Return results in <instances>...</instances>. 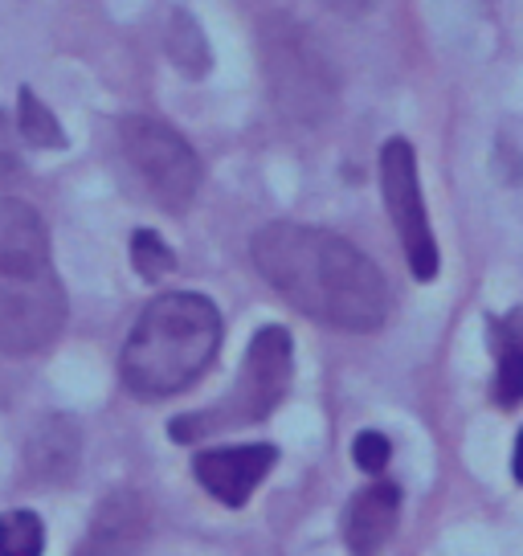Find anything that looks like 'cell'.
Masks as SVG:
<instances>
[{
    "label": "cell",
    "mask_w": 523,
    "mask_h": 556,
    "mask_svg": "<svg viewBox=\"0 0 523 556\" xmlns=\"http://www.w3.org/2000/svg\"><path fill=\"white\" fill-rule=\"evenodd\" d=\"M388 454H393V446H388V438L377 434V430H365V434L352 442V458H356V467L368 470V475H381V470L388 467Z\"/></svg>",
    "instance_id": "obj_16"
},
{
    "label": "cell",
    "mask_w": 523,
    "mask_h": 556,
    "mask_svg": "<svg viewBox=\"0 0 523 556\" xmlns=\"http://www.w3.org/2000/svg\"><path fill=\"white\" fill-rule=\"evenodd\" d=\"M46 528L34 511H4L0 516V556H41Z\"/></svg>",
    "instance_id": "obj_13"
},
{
    "label": "cell",
    "mask_w": 523,
    "mask_h": 556,
    "mask_svg": "<svg viewBox=\"0 0 523 556\" xmlns=\"http://www.w3.org/2000/svg\"><path fill=\"white\" fill-rule=\"evenodd\" d=\"M511 470H515V479L523 483V430H520V438H515V458H511Z\"/></svg>",
    "instance_id": "obj_19"
},
{
    "label": "cell",
    "mask_w": 523,
    "mask_h": 556,
    "mask_svg": "<svg viewBox=\"0 0 523 556\" xmlns=\"http://www.w3.org/2000/svg\"><path fill=\"white\" fill-rule=\"evenodd\" d=\"M9 168H17V152H13V127L0 115V173H9Z\"/></svg>",
    "instance_id": "obj_17"
},
{
    "label": "cell",
    "mask_w": 523,
    "mask_h": 556,
    "mask_svg": "<svg viewBox=\"0 0 523 556\" xmlns=\"http://www.w3.org/2000/svg\"><path fill=\"white\" fill-rule=\"evenodd\" d=\"M131 262H136V270H140L148 282H160L164 275H173V250L164 245V238L160 233H152V229H140L136 238H131Z\"/></svg>",
    "instance_id": "obj_15"
},
{
    "label": "cell",
    "mask_w": 523,
    "mask_h": 556,
    "mask_svg": "<svg viewBox=\"0 0 523 556\" xmlns=\"http://www.w3.org/2000/svg\"><path fill=\"white\" fill-rule=\"evenodd\" d=\"M168 50H173L176 66H184L189 74H205V70H209V46H205L201 29H196L184 13H176L173 37H168Z\"/></svg>",
    "instance_id": "obj_14"
},
{
    "label": "cell",
    "mask_w": 523,
    "mask_h": 556,
    "mask_svg": "<svg viewBox=\"0 0 523 556\" xmlns=\"http://www.w3.org/2000/svg\"><path fill=\"white\" fill-rule=\"evenodd\" d=\"M29 463L41 479H66L78 463V434L66 417H50L41 421V430L29 442Z\"/></svg>",
    "instance_id": "obj_11"
},
{
    "label": "cell",
    "mask_w": 523,
    "mask_h": 556,
    "mask_svg": "<svg viewBox=\"0 0 523 556\" xmlns=\"http://www.w3.org/2000/svg\"><path fill=\"white\" fill-rule=\"evenodd\" d=\"M279 463L275 446H221V451H201L192 458V475L201 479V486L213 500H221L226 507H242L258 483L270 475V467Z\"/></svg>",
    "instance_id": "obj_8"
},
{
    "label": "cell",
    "mask_w": 523,
    "mask_h": 556,
    "mask_svg": "<svg viewBox=\"0 0 523 556\" xmlns=\"http://www.w3.org/2000/svg\"><path fill=\"white\" fill-rule=\"evenodd\" d=\"M381 189H384V208H388L393 226L401 233L409 270H413V278L430 282L437 275V242H434V229H430L425 201H421L418 160H413V148L405 139H388L381 148Z\"/></svg>",
    "instance_id": "obj_7"
},
{
    "label": "cell",
    "mask_w": 523,
    "mask_h": 556,
    "mask_svg": "<svg viewBox=\"0 0 523 556\" xmlns=\"http://www.w3.org/2000/svg\"><path fill=\"white\" fill-rule=\"evenodd\" d=\"M17 131L34 148H62L66 143V136H62V123H58V115H53L50 106L37 99L34 90L25 87L21 90V111H17Z\"/></svg>",
    "instance_id": "obj_12"
},
{
    "label": "cell",
    "mask_w": 523,
    "mask_h": 556,
    "mask_svg": "<svg viewBox=\"0 0 523 556\" xmlns=\"http://www.w3.org/2000/svg\"><path fill=\"white\" fill-rule=\"evenodd\" d=\"M254 266L295 312L340 331H377L388 315V282L340 233L275 222L254 238Z\"/></svg>",
    "instance_id": "obj_1"
},
{
    "label": "cell",
    "mask_w": 523,
    "mask_h": 556,
    "mask_svg": "<svg viewBox=\"0 0 523 556\" xmlns=\"http://www.w3.org/2000/svg\"><path fill=\"white\" fill-rule=\"evenodd\" d=\"M319 4H328V9L340 13V17H360V13H368L372 0H319Z\"/></svg>",
    "instance_id": "obj_18"
},
{
    "label": "cell",
    "mask_w": 523,
    "mask_h": 556,
    "mask_svg": "<svg viewBox=\"0 0 523 556\" xmlns=\"http://www.w3.org/2000/svg\"><path fill=\"white\" fill-rule=\"evenodd\" d=\"M66 324V291L50 262V233L34 205L0 201V352L34 356Z\"/></svg>",
    "instance_id": "obj_2"
},
{
    "label": "cell",
    "mask_w": 523,
    "mask_h": 556,
    "mask_svg": "<svg viewBox=\"0 0 523 556\" xmlns=\"http://www.w3.org/2000/svg\"><path fill=\"white\" fill-rule=\"evenodd\" d=\"M286 384H291V336L282 328H262L250 340L233 393L209 405L205 414H189L173 421V438L196 442V438H209L217 430H229V426L262 421L286 397Z\"/></svg>",
    "instance_id": "obj_5"
},
{
    "label": "cell",
    "mask_w": 523,
    "mask_h": 556,
    "mask_svg": "<svg viewBox=\"0 0 523 556\" xmlns=\"http://www.w3.org/2000/svg\"><path fill=\"white\" fill-rule=\"evenodd\" d=\"M490 344L499 352V372H495V401L503 409L523 405V315L511 312L503 319H490Z\"/></svg>",
    "instance_id": "obj_10"
},
{
    "label": "cell",
    "mask_w": 523,
    "mask_h": 556,
    "mask_svg": "<svg viewBox=\"0 0 523 556\" xmlns=\"http://www.w3.org/2000/svg\"><path fill=\"white\" fill-rule=\"evenodd\" d=\"M397 511H401V486L397 483H372L360 495H352L344 511V540L352 556H377L397 532Z\"/></svg>",
    "instance_id": "obj_9"
},
{
    "label": "cell",
    "mask_w": 523,
    "mask_h": 556,
    "mask_svg": "<svg viewBox=\"0 0 523 556\" xmlns=\"http://www.w3.org/2000/svg\"><path fill=\"white\" fill-rule=\"evenodd\" d=\"M221 344V315L205 295L173 291L143 307L123 344V384L143 401L173 397L213 365Z\"/></svg>",
    "instance_id": "obj_3"
},
{
    "label": "cell",
    "mask_w": 523,
    "mask_h": 556,
    "mask_svg": "<svg viewBox=\"0 0 523 556\" xmlns=\"http://www.w3.org/2000/svg\"><path fill=\"white\" fill-rule=\"evenodd\" d=\"M123 156L140 173V180L152 189L164 208H189V201L201 189V164L184 139L176 136L168 123L148 119V115H131L119 127Z\"/></svg>",
    "instance_id": "obj_6"
},
{
    "label": "cell",
    "mask_w": 523,
    "mask_h": 556,
    "mask_svg": "<svg viewBox=\"0 0 523 556\" xmlns=\"http://www.w3.org/2000/svg\"><path fill=\"white\" fill-rule=\"evenodd\" d=\"M262 66L270 78V94L291 123H323L335 111V70L298 21L270 17L262 25Z\"/></svg>",
    "instance_id": "obj_4"
}]
</instances>
